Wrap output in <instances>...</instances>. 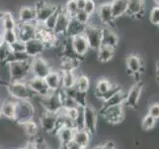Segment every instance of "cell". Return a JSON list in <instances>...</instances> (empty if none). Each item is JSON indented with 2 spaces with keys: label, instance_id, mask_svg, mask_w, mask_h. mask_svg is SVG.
Listing matches in <instances>:
<instances>
[{
  "label": "cell",
  "instance_id": "cell-1",
  "mask_svg": "<svg viewBox=\"0 0 159 149\" xmlns=\"http://www.w3.org/2000/svg\"><path fill=\"white\" fill-rule=\"evenodd\" d=\"M9 96L15 101H32L37 97L27 82H9L6 85Z\"/></svg>",
  "mask_w": 159,
  "mask_h": 149
},
{
  "label": "cell",
  "instance_id": "cell-2",
  "mask_svg": "<svg viewBox=\"0 0 159 149\" xmlns=\"http://www.w3.org/2000/svg\"><path fill=\"white\" fill-rule=\"evenodd\" d=\"M10 82H27L31 77V60L24 62H10L7 63Z\"/></svg>",
  "mask_w": 159,
  "mask_h": 149
},
{
  "label": "cell",
  "instance_id": "cell-3",
  "mask_svg": "<svg viewBox=\"0 0 159 149\" xmlns=\"http://www.w3.org/2000/svg\"><path fill=\"white\" fill-rule=\"evenodd\" d=\"M35 107L31 101H16V112H15V122L19 125L27 122L34 118Z\"/></svg>",
  "mask_w": 159,
  "mask_h": 149
},
{
  "label": "cell",
  "instance_id": "cell-4",
  "mask_svg": "<svg viewBox=\"0 0 159 149\" xmlns=\"http://www.w3.org/2000/svg\"><path fill=\"white\" fill-rule=\"evenodd\" d=\"M83 35L88 43L90 51H97L102 45V27L86 25Z\"/></svg>",
  "mask_w": 159,
  "mask_h": 149
},
{
  "label": "cell",
  "instance_id": "cell-5",
  "mask_svg": "<svg viewBox=\"0 0 159 149\" xmlns=\"http://www.w3.org/2000/svg\"><path fill=\"white\" fill-rule=\"evenodd\" d=\"M52 71V66L42 56L31 59V75L37 78L45 79L46 76Z\"/></svg>",
  "mask_w": 159,
  "mask_h": 149
},
{
  "label": "cell",
  "instance_id": "cell-6",
  "mask_svg": "<svg viewBox=\"0 0 159 149\" xmlns=\"http://www.w3.org/2000/svg\"><path fill=\"white\" fill-rule=\"evenodd\" d=\"M42 106L46 112H51L57 114L58 112L62 107L61 99L59 97L57 92H51L48 96L41 97Z\"/></svg>",
  "mask_w": 159,
  "mask_h": 149
},
{
  "label": "cell",
  "instance_id": "cell-7",
  "mask_svg": "<svg viewBox=\"0 0 159 149\" xmlns=\"http://www.w3.org/2000/svg\"><path fill=\"white\" fill-rule=\"evenodd\" d=\"M83 117H84V129L88 131L90 135L96 134L98 113L94 107H92L91 104H86L83 108Z\"/></svg>",
  "mask_w": 159,
  "mask_h": 149
},
{
  "label": "cell",
  "instance_id": "cell-8",
  "mask_svg": "<svg viewBox=\"0 0 159 149\" xmlns=\"http://www.w3.org/2000/svg\"><path fill=\"white\" fill-rule=\"evenodd\" d=\"M124 106H114L101 108V115L108 122L112 124H118L122 122L125 117Z\"/></svg>",
  "mask_w": 159,
  "mask_h": 149
},
{
  "label": "cell",
  "instance_id": "cell-9",
  "mask_svg": "<svg viewBox=\"0 0 159 149\" xmlns=\"http://www.w3.org/2000/svg\"><path fill=\"white\" fill-rule=\"evenodd\" d=\"M71 17L62 9V7H59L57 12V17L56 21V26H54L53 33L58 38H65L66 32L68 29V25L70 22Z\"/></svg>",
  "mask_w": 159,
  "mask_h": 149
},
{
  "label": "cell",
  "instance_id": "cell-10",
  "mask_svg": "<svg viewBox=\"0 0 159 149\" xmlns=\"http://www.w3.org/2000/svg\"><path fill=\"white\" fill-rule=\"evenodd\" d=\"M142 87H143V84L139 81L134 82L131 87H129V92H127V96H125L124 107H127L129 108H134L138 107L139 102L141 97Z\"/></svg>",
  "mask_w": 159,
  "mask_h": 149
},
{
  "label": "cell",
  "instance_id": "cell-11",
  "mask_svg": "<svg viewBox=\"0 0 159 149\" xmlns=\"http://www.w3.org/2000/svg\"><path fill=\"white\" fill-rule=\"evenodd\" d=\"M70 39H71V45H72L73 51L78 58L80 59L84 58L86 55L90 52L89 45H88V43H87V40L83 34L70 37Z\"/></svg>",
  "mask_w": 159,
  "mask_h": 149
},
{
  "label": "cell",
  "instance_id": "cell-12",
  "mask_svg": "<svg viewBox=\"0 0 159 149\" xmlns=\"http://www.w3.org/2000/svg\"><path fill=\"white\" fill-rule=\"evenodd\" d=\"M15 30L17 32L18 39L23 42H27L33 38H37L36 22L35 23H18Z\"/></svg>",
  "mask_w": 159,
  "mask_h": 149
},
{
  "label": "cell",
  "instance_id": "cell-13",
  "mask_svg": "<svg viewBox=\"0 0 159 149\" xmlns=\"http://www.w3.org/2000/svg\"><path fill=\"white\" fill-rule=\"evenodd\" d=\"M41 128L47 133H53L57 130V114L43 112L40 117Z\"/></svg>",
  "mask_w": 159,
  "mask_h": 149
},
{
  "label": "cell",
  "instance_id": "cell-14",
  "mask_svg": "<svg viewBox=\"0 0 159 149\" xmlns=\"http://www.w3.org/2000/svg\"><path fill=\"white\" fill-rule=\"evenodd\" d=\"M18 23H35L37 19V10L34 5H24L19 8L17 13Z\"/></svg>",
  "mask_w": 159,
  "mask_h": 149
},
{
  "label": "cell",
  "instance_id": "cell-15",
  "mask_svg": "<svg viewBox=\"0 0 159 149\" xmlns=\"http://www.w3.org/2000/svg\"><path fill=\"white\" fill-rule=\"evenodd\" d=\"M27 84H28L30 89L34 92V93L37 97H43L51 92L50 89L48 87L43 79L37 78V77H31V78L27 81Z\"/></svg>",
  "mask_w": 159,
  "mask_h": 149
},
{
  "label": "cell",
  "instance_id": "cell-16",
  "mask_svg": "<svg viewBox=\"0 0 159 149\" xmlns=\"http://www.w3.org/2000/svg\"><path fill=\"white\" fill-rule=\"evenodd\" d=\"M96 14L98 15V17H99L104 26L113 27V24H115V19L113 17L112 8L110 2L98 4Z\"/></svg>",
  "mask_w": 159,
  "mask_h": 149
},
{
  "label": "cell",
  "instance_id": "cell-17",
  "mask_svg": "<svg viewBox=\"0 0 159 149\" xmlns=\"http://www.w3.org/2000/svg\"><path fill=\"white\" fill-rule=\"evenodd\" d=\"M46 50V46L39 38H33V39L25 42V52L31 58L42 56Z\"/></svg>",
  "mask_w": 159,
  "mask_h": 149
},
{
  "label": "cell",
  "instance_id": "cell-18",
  "mask_svg": "<svg viewBox=\"0 0 159 149\" xmlns=\"http://www.w3.org/2000/svg\"><path fill=\"white\" fill-rule=\"evenodd\" d=\"M120 38L114 27L103 26L102 27V45L113 47L116 49L119 45Z\"/></svg>",
  "mask_w": 159,
  "mask_h": 149
},
{
  "label": "cell",
  "instance_id": "cell-19",
  "mask_svg": "<svg viewBox=\"0 0 159 149\" xmlns=\"http://www.w3.org/2000/svg\"><path fill=\"white\" fill-rule=\"evenodd\" d=\"M125 67L129 72V75L131 76H135V75H139L140 72L143 67V62L140 59L139 55L131 53L128 55V57L125 58Z\"/></svg>",
  "mask_w": 159,
  "mask_h": 149
},
{
  "label": "cell",
  "instance_id": "cell-20",
  "mask_svg": "<svg viewBox=\"0 0 159 149\" xmlns=\"http://www.w3.org/2000/svg\"><path fill=\"white\" fill-rule=\"evenodd\" d=\"M43 80L51 92H57L61 89V72L60 70H52Z\"/></svg>",
  "mask_w": 159,
  "mask_h": 149
},
{
  "label": "cell",
  "instance_id": "cell-21",
  "mask_svg": "<svg viewBox=\"0 0 159 149\" xmlns=\"http://www.w3.org/2000/svg\"><path fill=\"white\" fill-rule=\"evenodd\" d=\"M0 109H1L2 117L10 120H14L16 112V101L11 97L5 98L0 106Z\"/></svg>",
  "mask_w": 159,
  "mask_h": 149
},
{
  "label": "cell",
  "instance_id": "cell-22",
  "mask_svg": "<svg viewBox=\"0 0 159 149\" xmlns=\"http://www.w3.org/2000/svg\"><path fill=\"white\" fill-rule=\"evenodd\" d=\"M115 54H116L115 48L101 45V47L96 51V58L100 64H108L114 59Z\"/></svg>",
  "mask_w": 159,
  "mask_h": 149
},
{
  "label": "cell",
  "instance_id": "cell-23",
  "mask_svg": "<svg viewBox=\"0 0 159 149\" xmlns=\"http://www.w3.org/2000/svg\"><path fill=\"white\" fill-rule=\"evenodd\" d=\"M110 4H111L113 17L115 20H118L127 14L128 0H112Z\"/></svg>",
  "mask_w": 159,
  "mask_h": 149
},
{
  "label": "cell",
  "instance_id": "cell-24",
  "mask_svg": "<svg viewBox=\"0 0 159 149\" xmlns=\"http://www.w3.org/2000/svg\"><path fill=\"white\" fill-rule=\"evenodd\" d=\"M18 25L17 19L15 18L12 12L10 11H3L0 22V29L3 30H15Z\"/></svg>",
  "mask_w": 159,
  "mask_h": 149
},
{
  "label": "cell",
  "instance_id": "cell-25",
  "mask_svg": "<svg viewBox=\"0 0 159 149\" xmlns=\"http://www.w3.org/2000/svg\"><path fill=\"white\" fill-rule=\"evenodd\" d=\"M76 70H60L61 72V87L70 89L73 87L76 81Z\"/></svg>",
  "mask_w": 159,
  "mask_h": 149
},
{
  "label": "cell",
  "instance_id": "cell-26",
  "mask_svg": "<svg viewBox=\"0 0 159 149\" xmlns=\"http://www.w3.org/2000/svg\"><path fill=\"white\" fill-rule=\"evenodd\" d=\"M75 129L72 127H68V126H61L59 127L56 134L57 135L60 144H68L69 142L73 140V135H74Z\"/></svg>",
  "mask_w": 159,
  "mask_h": 149
},
{
  "label": "cell",
  "instance_id": "cell-27",
  "mask_svg": "<svg viewBox=\"0 0 159 149\" xmlns=\"http://www.w3.org/2000/svg\"><path fill=\"white\" fill-rule=\"evenodd\" d=\"M125 96H127V92H125L123 89L120 90L109 99H107L106 102H104L102 104V107H114V106H124L125 101Z\"/></svg>",
  "mask_w": 159,
  "mask_h": 149
},
{
  "label": "cell",
  "instance_id": "cell-28",
  "mask_svg": "<svg viewBox=\"0 0 159 149\" xmlns=\"http://www.w3.org/2000/svg\"><path fill=\"white\" fill-rule=\"evenodd\" d=\"M72 141L77 143V144L80 145L82 148L86 149L90 142V133L84 128L83 129H75Z\"/></svg>",
  "mask_w": 159,
  "mask_h": 149
},
{
  "label": "cell",
  "instance_id": "cell-29",
  "mask_svg": "<svg viewBox=\"0 0 159 149\" xmlns=\"http://www.w3.org/2000/svg\"><path fill=\"white\" fill-rule=\"evenodd\" d=\"M142 11H145L143 0H128V9H127V16L129 17H134L136 14H139Z\"/></svg>",
  "mask_w": 159,
  "mask_h": 149
},
{
  "label": "cell",
  "instance_id": "cell-30",
  "mask_svg": "<svg viewBox=\"0 0 159 149\" xmlns=\"http://www.w3.org/2000/svg\"><path fill=\"white\" fill-rule=\"evenodd\" d=\"M74 87L78 92H87L90 89V79H89V77L84 75V74L76 76V81H75Z\"/></svg>",
  "mask_w": 159,
  "mask_h": 149
},
{
  "label": "cell",
  "instance_id": "cell-31",
  "mask_svg": "<svg viewBox=\"0 0 159 149\" xmlns=\"http://www.w3.org/2000/svg\"><path fill=\"white\" fill-rule=\"evenodd\" d=\"M85 26L80 24L79 22L76 21L74 18H71L69 25H68V29L66 32V36L67 37H73L75 35H79V34H83Z\"/></svg>",
  "mask_w": 159,
  "mask_h": 149
},
{
  "label": "cell",
  "instance_id": "cell-32",
  "mask_svg": "<svg viewBox=\"0 0 159 149\" xmlns=\"http://www.w3.org/2000/svg\"><path fill=\"white\" fill-rule=\"evenodd\" d=\"M112 85H113V82L110 80L105 79V78L100 79L99 81L97 82L96 87H95V91H94L95 97L98 98L100 96H102L103 93H105L110 89V87H112Z\"/></svg>",
  "mask_w": 159,
  "mask_h": 149
},
{
  "label": "cell",
  "instance_id": "cell-33",
  "mask_svg": "<svg viewBox=\"0 0 159 149\" xmlns=\"http://www.w3.org/2000/svg\"><path fill=\"white\" fill-rule=\"evenodd\" d=\"M21 126L23 127L25 134L30 137H35L38 134V131H39V125H38V123L34 119L27 121V122L23 123Z\"/></svg>",
  "mask_w": 159,
  "mask_h": 149
},
{
  "label": "cell",
  "instance_id": "cell-34",
  "mask_svg": "<svg viewBox=\"0 0 159 149\" xmlns=\"http://www.w3.org/2000/svg\"><path fill=\"white\" fill-rule=\"evenodd\" d=\"M2 36L4 44H6L8 46H10L11 44H13L15 41L18 40V35L16 30H3Z\"/></svg>",
  "mask_w": 159,
  "mask_h": 149
},
{
  "label": "cell",
  "instance_id": "cell-35",
  "mask_svg": "<svg viewBox=\"0 0 159 149\" xmlns=\"http://www.w3.org/2000/svg\"><path fill=\"white\" fill-rule=\"evenodd\" d=\"M62 9L66 12L71 18H73L76 12L78 11L77 4H76V0H67V2L64 4Z\"/></svg>",
  "mask_w": 159,
  "mask_h": 149
},
{
  "label": "cell",
  "instance_id": "cell-36",
  "mask_svg": "<svg viewBox=\"0 0 159 149\" xmlns=\"http://www.w3.org/2000/svg\"><path fill=\"white\" fill-rule=\"evenodd\" d=\"M156 118H154L153 117H151V115H149L148 113H147L145 117H143V119H142L141 121V127L143 130H150L152 129L153 127L155 126L156 124Z\"/></svg>",
  "mask_w": 159,
  "mask_h": 149
},
{
  "label": "cell",
  "instance_id": "cell-37",
  "mask_svg": "<svg viewBox=\"0 0 159 149\" xmlns=\"http://www.w3.org/2000/svg\"><path fill=\"white\" fill-rule=\"evenodd\" d=\"M90 17H91V15H89L88 13H86L85 11L82 9V10H78L77 12H76V14H75V16L73 18L77 22H79L80 24L86 26V25L89 24Z\"/></svg>",
  "mask_w": 159,
  "mask_h": 149
},
{
  "label": "cell",
  "instance_id": "cell-38",
  "mask_svg": "<svg viewBox=\"0 0 159 149\" xmlns=\"http://www.w3.org/2000/svg\"><path fill=\"white\" fill-rule=\"evenodd\" d=\"M122 89H123V87H120V85H118V84H113L112 87H110V89L105 93H103V95L100 96L98 98H99L100 101H102V102H106L107 99H109L110 97H111L113 95H115V93H116L117 92H119L120 90H122Z\"/></svg>",
  "mask_w": 159,
  "mask_h": 149
},
{
  "label": "cell",
  "instance_id": "cell-39",
  "mask_svg": "<svg viewBox=\"0 0 159 149\" xmlns=\"http://www.w3.org/2000/svg\"><path fill=\"white\" fill-rule=\"evenodd\" d=\"M31 58L27 55L26 52H20V53H11L10 57L7 61V63L10 62H24V61H30ZM6 63V64H7Z\"/></svg>",
  "mask_w": 159,
  "mask_h": 149
},
{
  "label": "cell",
  "instance_id": "cell-40",
  "mask_svg": "<svg viewBox=\"0 0 159 149\" xmlns=\"http://www.w3.org/2000/svg\"><path fill=\"white\" fill-rule=\"evenodd\" d=\"M11 50L8 45L4 44L0 47V64H6L11 55Z\"/></svg>",
  "mask_w": 159,
  "mask_h": 149
},
{
  "label": "cell",
  "instance_id": "cell-41",
  "mask_svg": "<svg viewBox=\"0 0 159 149\" xmlns=\"http://www.w3.org/2000/svg\"><path fill=\"white\" fill-rule=\"evenodd\" d=\"M149 21L152 25L158 26V24H159V7H158V5H155V6H153L150 9Z\"/></svg>",
  "mask_w": 159,
  "mask_h": 149
},
{
  "label": "cell",
  "instance_id": "cell-42",
  "mask_svg": "<svg viewBox=\"0 0 159 149\" xmlns=\"http://www.w3.org/2000/svg\"><path fill=\"white\" fill-rule=\"evenodd\" d=\"M97 7H98V3L96 0H86L83 10L89 15H93L94 13H96Z\"/></svg>",
  "mask_w": 159,
  "mask_h": 149
},
{
  "label": "cell",
  "instance_id": "cell-43",
  "mask_svg": "<svg viewBox=\"0 0 159 149\" xmlns=\"http://www.w3.org/2000/svg\"><path fill=\"white\" fill-rule=\"evenodd\" d=\"M59 9V8H58ZM57 12H58V10L57 11L56 13H53L52 16H50L45 22H43V26L46 27V28L48 30H50V31H52L53 32V29H54V26H56V21H57Z\"/></svg>",
  "mask_w": 159,
  "mask_h": 149
},
{
  "label": "cell",
  "instance_id": "cell-44",
  "mask_svg": "<svg viewBox=\"0 0 159 149\" xmlns=\"http://www.w3.org/2000/svg\"><path fill=\"white\" fill-rule=\"evenodd\" d=\"M11 52L12 53H20V52H25V42L21 41V40H17L15 41L13 44H11L9 46Z\"/></svg>",
  "mask_w": 159,
  "mask_h": 149
},
{
  "label": "cell",
  "instance_id": "cell-45",
  "mask_svg": "<svg viewBox=\"0 0 159 149\" xmlns=\"http://www.w3.org/2000/svg\"><path fill=\"white\" fill-rule=\"evenodd\" d=\"M148 114L151 115V117H153L154 118L158 119V117H159V104H158V102L152 103L151 106L149 107Z\"/></svg>",
  "mask_w": 159,
  "mask_h": 149
},
{
  "label": "cell",
  "instance_id": "cell-46",
  "mask_svg": "<svg viewBox=\"0 0 159 149\" xmlns=\"http://www.w3.org/2000/svg\"><path fill=\"white\" fill-rule=\"evenodd\" d=\"M67 149H84V148H82L80 145H78L77 143H75L74 141H71L67 144Z\"/></svg>",
  "mask_w": 159,
  "mask_h": 149
},
{
  "label": "cell",
  "instance_id": "cell-47",
  "mask_svg": "<svg viewBox=\"0 0 159 149\" xmlns=\"http://www.w3.org/2000/svg\"><path fill=\"white\" fill-rule=\"evenodd\" d=\"M103 146L106 149H116V147H115V143L113 141H107L105 144H103Z\"/></svg>",
  "mask_w": 159,
  "mask_h": 149
},
{
  "label": "cell",
  "instance_id": "cell-48",
  "mask_svg": "<svg viewBox=\"0 0 159 149\" xmlns=\"http://www.w3.org/2000/svg\"><path fill=\"white\" fill-rule=\"evenodd\" d=\"M85 1H86V0H76V4H77L78 10L84 9V6H85Z\"/></svg>",
  "mask_w": 159,
  "mask_h": 149
},
{
  "label": "cell",
  "instance_id": "cell-49",
  "mask_svg": "<svg viewBox=\"0 0 159 149\" xmlns=\"http://www.w3.org/2000/svg\"><path fill=\"white\" fill-rule=\"evenodd\" d=\"M4 45V41H3V36H2V31L0 30V47Z\"/></svg>",
  "mask_w": 159,
  "mask_h": 149
},
{
  "label": "cell",
  "instance_id": "cell-50",
  "mask_svg": "<svg viewBox=\"0 0 159 149\" xmlns=\"http://www.w3.org/2000/svg\"><path fill=\"white\" fill-rule=\"evenodd\" d=\"M33 144H34V143H33ZM33 144H29V145H27L25 148H22V149H36L37 144H35V146H34V147H32V146H33Z\"/></svg>",
  "mask_w": 159,
  "mask_h": 149
},
{
  "label": "cell",
  "instance_id": "cell-51",
  "mask_svg": "<svg viewBox=\"0 0 159 149\" xmlns=\"http://www.w3.org/2000/svg\"><path fill=\"white\" fill-rule=\"evenodd\" d=\"M92 149H104V146L103 145H97L95 147H93Z\"/></svg>",
  "mask_w": 159,
  "mask_h": 149
},
{
  "label": "cell",
  "instance_id": "cell-52",
  "mask_svg": "<svg viewBox=\"0 0 159 149\" xmlns=\"http://www.w3.org/2000/svg\"><path fill=\"white\" fill-rule=\"evenodd\" d=\"M2 12H3V11L0 10V22H1V16H2ZM0 30H1V29H0Z\"/></svg>",
  "mask_w": 159,
  "mask_h": 149
},
{
  "label": "cell",
  "instance_id": "cell-53",
  "mask_svg": "<svg viewBox=\"0 0 159 149\" xmlns=\"http://www.w3.org/2000/svg\"><path fill=\"white\" fill-rule=\"evenodd\" d=\"M2 117V113H1V109H0V117Z\"/></svg>",
  "mask_w": 159,
  "mask_h": 149
},
{
  "label": "cell",
  "instance_id": "cell-54",
  "mask_svg": "<svg viewBox=\"0 0 159 149\" xmlns=\"http://www.w3.org/2000/svg\"><path fill=\"white\" fill-rule=\"evenodd\" d=\"M104 149H106V148H104Z\"/></svg>",
  "mask_w": 159,
  "mask_h": 149
},
{
  "label": "cell",
  "instance_id": "cell-55",
  "mask_svg": "<svg viewBox=\"0 0 159 149\" xmlns=\"http://www.w3.org/2000/svg\"><path fill=\"white\" fill-rule=\"evenodd\" d=\"M96 1H97V0H96Z\"/></svg>",
  "mask_w": 159,
  "mask_h": 149
},
{
  "label": "cell",
  "instance_id": "cell-56",
  "mask_svg": "<svg viewBox=\"0 0 159 149\" xmlns=\"http://www.w3.org/2000/svg\"><path fill=\"white\" fill-rule=\"evenodd\" d=\"M0 149H1V148H0Z\"/></svg>",
  "mask_w": 159,
  "mask_h": 149
}]
</instances>
